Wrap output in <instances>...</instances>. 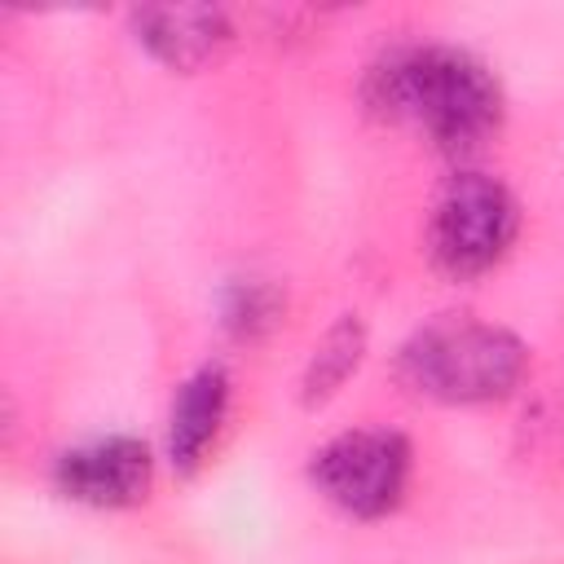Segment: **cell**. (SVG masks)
<instances>
[{"mask_svg":"<svg viewBox=\"0 0 564 564\" xmlns=\"http://www.w3.org/2000/svg\"><path fill=\"white\" fill-rule=\"evenodd\" d=\"M410 476V449L397 432H348L330 441L317 463V489L348 516H383L401 502Z\"/></svg>","mask_w":564,"mask_h":564,"instance_id":"cell-4","label":"cell"},{"mask_svg":"<svg viewBox=\"0 0 564 564\" xmlns=\"http://www.w3.org/2000/svg\"><path fill=\"white\" fill-rule=\"evenodd\" d=\"M137 40L172 70H198L229 44V22L207 4H154L137 13Z\"/></svg>","mask_w":564,"mask_h":564,"instance_id":"cell-6","label":"cell"},{"mask_svg":"<svg viewBox=\"0 0 564 564\" xmlns=\"http://www.w3.org/2000/svg\"><path fill=\"white\" fill-rule=\"evenodd\" d=\"M516 234V203L489 176H454L432 207L427 247L449 278H476L502 260Z\"/></svg>","mask_w":564,"mask_h":564,"instance_id":"cell-3","label":"cell"},{"mask_svg":"<svg viewBox=\"0 0 564 564\" xmlns=\"http://www.w3.org/2000/svg\"><path fill=\"white\" fill-rule=\"evenodd\" d=\"M524 375V344L485 322H436L401 352V379L436 401H494Z\"/></svg>","mask_w":564,"mask_h":564,"instance_id":"cell-2","label":"cell"},{"mask_svg":"<svg viewBox=\"0 0 564 564\" xmlns=\"http://www.w3.org/2000/svg\"><path fill=\"white\" fill-rule=\"evenodd\" d=\"M370 106L383 119H414L441 150H476L502 115L489 70L454 48H405L370 75Z\"/></svg>","mask_w":564,"mask_h":564,"instance_id":"cell-1","label":"cell"},{"mask_svg":"<svg viewBox=\"0 0 564 564\" xmlns=\"http://www.w3.org/2000/svg\"><path fill=\"white\" fill-rule=\"evenodd\" d=\"M57 485L75 502L128 507V502L145 498V489H150V449L141 441H128V436L93 441L84 449L62 454Z\"/></svg>","mask_w":564,"mask_h":564,"instance_id":"cell-5","label":"cell"},{"mask_svg":"<svg viewBox=\"0 0 564 564\" xmlns=\"http://www.w3.org/2000/svg\"><path fill=\"white\" fill-rule=\"evenodd\" d=\"M361 344H366L361 326H357L352 317L339 322V326L322 339V348H317V357H313V366H308V375H304V401L330 397V392L348 379V370L361 361Z\"/></svg>","mask_w":564,"mask_h":564,"instance_id":"cell-8","label":"cell"},{"mask_svg":"<svg viewBox=\"0 0 564 564\" xmlns=\"http://www.w3.org/2000/svg\"><path fill=\"white\" fill-rule=\"evenodd\" d=\"M225 375L220 370H198L181 397L172 401V427H167V449L176 467H194L198 454L207 449V441L216 436L220 419H225Z\"/></svg>","mask_w":564,"mask_h":564,"instance_id":"cell-7","label":"cell"}]
</instances>
